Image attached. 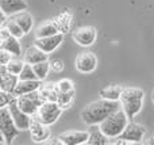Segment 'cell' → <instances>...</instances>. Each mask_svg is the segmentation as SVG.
Masks as SVG:
<instances>
[{"instance_id": "7c38bea8", "label": "cell", "mask_w": 154, "mask_h": 145, "mask_svg": "<svg viewBox=\"0 0 154 145\" xmlns=\"http://www.w3.org/2000/svg\"><path fill=\"white\" fill-rule=\"evenodd\" d=\"M60 141L65 145H82L88 144L89 130H69L58 136Z\"/></svg>"}, {"instance_id": "30bf717a", "label": "cell", "mask_w": 154, "mask_h": 145, "mask_svg": "<svg viewBox=\"0 0 154 145\" xmlns=\"http://www.w3.org/2000/svg\"><path fill=\"white\" fill-rule=\"evenodd\" d=\"M8 109H10V113H11V115H12V119L16 124V126L20 130H29L32 118H31V115L24 113V111L19 107L18 102H16V98L8 105Z\"/></svg>"}, {"instance_id": "484cf974", "label": "cell", "mask_w": 154, "mask_h": 145, "mask_svg": "<svg viewBox=\"0 0 154 145\" xmlns=\"http://www.w3.org/2000/svg\"><path fill=\"white\" fill-rule=\"evenodd\" d=\"M2 26H4L5 29H7L8 31H10V34H11V35H14V37L22 38L23 35H26V33L23 31V29H22V27L19 26V24L16 23V22L14 20V19L11 18V16L4 22V23L2 24Z\"/></svg>"}, {"instance_id": "6da1fadb", "label": "cell", "mask_w": 154, "mask_h": 145, "mask_svg": "<svg viewBox=\"0 0 154 145\" xmlns=\"http://www.w3.org/2000/svg\"><path fill=\"white\" fill-rule=\"evenodd\" d=\"M120 109V102L118 100H107L101 98L100 100L87 105L80 113L81 121L87 126H93V125H100L107 117H109L112 113Z\"/></svg>"}, {"instance_id": "f546056e", "label": "cell", "mask_w": 154, "mask_h": 145, "mask_svg": "<svg viewBox=\"0 0 154 145\" xmlns=\"http://www.w3.org/2000/svg\"><path fill=\"white\" fill-rule=\"evenodd\" d=\"M57 88L60 92H72L75 91V84L70 79H61L60 81H57Z\"/></svg>"}, {"instance_id": "ba28073f", "label": "cell", "mask_w": 154, "mask_h": 145, "mask_svg": "<svg viewBox=\"0 0 154 145\" xmlns=\"http://www.w3.org/2000/svg\"><path fill=\"white\" fill-rule=\"evenodd\" d=\"M72 37L77 45L82 48H89L97 39V30L93 26H82L73 31Z\"/></svg>"}, {"instance_id": "d6986e66", "label": "cell", "mask_w": 154, "mask_h": 145, "mask_svg": "<svg viewBox=\"0 0 154 145\" xmlns=\"http://www.w3.org/2000/svg\"><path fill=\"white\" fill-rule=\"evenodd\" d=\"M11 18L23 29V31L26 33V34H29L32 30L34 18H32V15L30 12H27V11H20V12H16V14H14V15H11Z\"/></svg>"}, {"instance_id": "52a82bcc", "label": "cell", "mask_w": 154, "mask_h": 145, "mask_svg": "<svg viewBox=\"0 0 154 145\" xmlns=\"http://www.w3.org/2000/svg\"><path fill=\"white\" fill-rule=\"evenodd\" d=\"M75 68L77 72L82 75L93 73L97 68V57L92 52H82L75 60Z\"/></svg>"}, {"instance_id": "7a4b0ae2", "label": "cell", "mask_w": 154, "mask_h": 145, "mask_svg": "<svg viewBox=\"0 0 154 145\" xmlns=\"http://www.w3.org/2000/svg\"><path fill=\"white\" fill-rule=\"evenodd\" d=\"M145 92L143 90L137 87H125L120 96V107L125 110V113L128 115V118L134 119L143 107Z\"/></svg>"}, {"instance_id": "603a6c76", "label": "cell", "mask_w": 154, "mask_h": 145, "mask_svg": "<svg viewBox=\"0 0 154 145\" xmlns=\"http://www.w3.org/2000/svg\"><path fill=\"white\" fill-rule=\"evenodd\" d=\"M53 20L56 22V24L58 26L60 33H62V34H66V33L70 31V27H72L73 15L70 12H68V11H65V12L60 14L58 16H56Z\"/></svg>"}, {"instance_id": "5b68a950", "label": "cell", "mask_w": 154, "mask_h": 145, "mask_svg": "<svg viewBox=\"0 0 154 145\" xmlns=\"http://www.w3.org/2000/svg\"><path fill=\"white\" fill-rule=\"evenodd\" d=\"M62 110L64 109L58 105V102H43L37 113V118L48 126H51L58 121Z\"/></svg>"}, {"instance_id": "f1b7e54d", "label": "cell", "mask_w": 154, "mask_h": 145, "mask_svg": "<svg viewBox=\"0 0 154 145\" xmlns=\"http://www.w3.org/2000/svg\"><path fill=\"white\" fill-rule=\"evenodd\" d=\"M37 79H38V76H37V73H35L32 65L26 62L20 72V75H19V80H37Z\"/></svg>"}, {"instance_id": "5bb4252c", "label": "cell", "mask_w": 154, "mask_h": 145, "mask_svg": "<svg viewBox=\"0 0 154 145\" xmlns=\"http://www.w3.org/2000/svg\"><path fill=\"white\" fill-rule=\"evenodd\" d=\"M0 79H2L0 90H2V91H7V92H12L14 94L16 84L19 83V76L8 72L5 65H2V67H0Z\"/></svg>"}, {"instance_id": "9c48e42d", "label": "cell", "mask_w": 154, "mask_h": 145, "mask_svg": "<svg viewBox=\"0 0 154 145\" xmlns=\"http://www.w3.org/2000/svg\"><path fill=\"white\" fill-rule=\"evenodd\" d=\"M145 136H146V128L130 121L123 133L119 136V138L126 140L128 144H139L143 141Z\"/></svg>"}, {"instance_id": "44dd1931", "label": "cell", "mask_w": 154, "mask_h": 145, "mask_svg": "<svg viewBox=\"0 0 154 145\" xmlns=\"http://www.w3.org/2000/svg\"><path fill=\"white\" fill-rule=\"evenodd\" d=\"M123 88H125V87L118 86V84H111V86H107V87H104V88H101L99 95H100V98H103V99L118 100V102H119L120 96H122Z\"/></svg>"}, {"instance_id": "e0dca14e", "label": "cell", "mask_w": 154, "mask_h": 145, "mask_svg": "<svg viewBox=\"0 0 154 145\" xmlns=\"http://www.w3.org/2000/svg\"><path fill=\"white\" fill-rule=\"evenodd\" d=\"M20 38L14 37V35H8L7 38L2 39L0 43V49L2 50H7L14 57H20L22 56V45H20Z\"/></svg>"}, {"instance_id": "4316f807", "label": "cell", "mask_w": 154, "mask_h": 145, "mask_svg": "<svg viewBox=\"0 0 154 145\" xmlns=\"http://www.w3.org/2000/svg\"><path fill=\"white\" fill-rule=\"evenodd\" d=\"M75 95H76L75 91H72V92H60L57 102H58V105L61 106L64 110H68V109L72 107L73 102H75Z\"/></svg>"}, {"instance_id": "3957f363", "label": "cell", "mask_w": 154, "mask_h": 145, "mask_svg": "<svg viewBox=\"0 0 154 145\" xmlns=\"http://www.w3.org/2000/svg\"><path fill=\"white\" fill-rule=\"evenodd\" d=\"M128 122H130V118H128V115L125 113V110L120 107L119 110H116L109 117H107L99 126H100L101 132H103L109 140H112V138H118L122 134L123 130H125L126 126L128 125Z\"/></svg>"}, {"instance_id": "ac0fdd59", "label": "cell", "mask_w": 154, "mask_h": 145, "mask_svg": "<svg viewBox=\"0 0 154 145\" xmlns=\"http://www.w3.org/2000/svg\"><path fill=\"white\" fill-rule=\"evenodd\" d=\"M42 86V80L37 79V80H19V83L15 87V96H20L24 94H30V92L38 91L39 87Z\"/></svg>"}, {"instance_id": "2e32d148", "label": "cell", "mask_w": 154, "mask_h": 145, "mask_svg": "<svg viewBox=\"0 0 154 145\" xmlns=\"http://www.w3.org/2000/svg\"><path fill=\"white\" fill-rule=\"evenodd\" d=\"M49 58V54L45 53L41 48H38L37 45H32V46H29L26 49V52L23 53V60L27 62V64H37V62H41V61H45V60Z\"/></svg>"}, {"instance_id": "ffe728a7", "label": "cell", "mask_w": 154, "mask_h": 145, "mask_svg": "<svg viewBox=\"0 0 154 145\" xmlns=\"http://www.w3.org/2000/svg\"><path fill=\"white\" fill-rule=\"evenodd\" d=\"M38 91L45 102H57V99H58L60 91L57 88V84L54 83H43L42 81V86L39 87Z\"/></svg>"}, {"instance_id": "4fadbf2b", "label": "cell", "mask_w": 154, "mask_h": 145, "mask_svg": "<svg viewBox=\"0 0 154 145\" xmlns=\"http://www.w3.org/2000/svg\"><path fill=\"white\" fill-rule=\"evenodd\" d=\"M64 41V34L58 33V34L50 35V37H43V38H35V45L41 48L45 53L50 54L58 48Z\"/></svg>"}, {"instance_id": "d6a6232c", "label": "cell", "mask_w": 154, "mask_h": 145, "mask_svg": "<svg viewBox=\"0 0 154 145\" xmlns=\"http://www.w3.org/2000/svg\"><path fill=\"white\" fill-rule=\"evenodd\" d=\"M12 58H14V56L11 53H8L7 50H2V52H0V64H2V65H7Z\"/></svg>"}, {"instance_id": "7402d4cb", "label": "cell", "mask_w": 154, "mask_h": 145, "mask_svg": "<svg viewBox=\"0 0 154 145\" xmlns=\"http://www.w3.org/2000/svg\"><path fill=\"white\" fill-rule=\"evenodd\" d=\"M88 144L91 145H107L111 144L109 143V138L101 132L100 126L99 125H93L89 129V140H88Z\"/></svg>"}, {"instance_id": "d4e9b609", "label": "cell", "mask_w": 154, "mask_h": 145, "mask_svg": "<svg viewBox=\"0 0 154 145\" xmlns=\"http://www.w3.org/2000/svg\"><path fill=\"white\" fill-rule=\"evenodd\" d=\"M32 68H34L35 73H37L38 79L39 80H45L48 77L49 72H50V61L49 60H45V61H41V62H37V64H32Z\"/></svg>"}, {"instance_id": "1f68e13d", "label": "cell", "mask_w": 154, "mask_h": 145, "mask_svg": "<svg viewBox=\"0 0 154 145\" xmlns=\"http://www.w3.org/2000/svg\"><path fill=\"white\" fill-rule=\"evenodd\" d=\"M64 61L62 60H53V61H50V69L53 71V72L56 73H60L64 71Z\"/></svg>"}, {"instance_id": "836d02e7", "label": "cell", "mask_w": 154, "mask_h": 145, "mask_svg": "<svg viewBox=\"0 0 154 145\" xmlns=\"http://www.w3.org/2000/svg\"><path fill=\"white\" fill-rule=\"evenodd\" d=\"M152 100H153V103H154V90L152 91Z\"/></svg>"}, {"instance_id": "cb8c5ba5", "label": "cell", "mask_w": 154, "mask_h": 145, "mask_svg": "<svg viewBox=\"0 0 154 145\" xmlns=\"http://www.w3.org/2000/svg\"><path fill=\"white\" fill-rule=\"evenodd\" d=\"M60 29L56 24L54 20H48L46 23L41 24L37 30H35V38H43V37H50V35L58 34Z\"/></svg>"}, {"instance_id": "8fae6325", "label": "cell", "mask_w": 154, "mask_h": 145, "mask_svg": "<svg viewBox=\"0 0 154 145\" xmlns=\"http://www.w3.org/2000/svg\"><path fill=\"white\" fill-rule=\"evenodd\" d=\"M30 134H31V140L34 143H43L50 138V129L48 125L41 122L38 118H32L31 125H30Z\"/></svg>"}, {"instance_id": "83f0119b", "label": "cell", "mask_w": 154, "mask_h": 145, "mask_svg": "<svg viewBox=\"0 0 154 145\" xmlns=\"http://www.w3.org/2000/svg\"><path fill=\"white\" fill-rule=\"evenodd\" d=\"M19 57H14L12 60H11L10 62H8L7 65H5V68H7V71L8 72H11V73H14V75H20V72H22V69H23V67H24V64H26V61H22V60H18Z\"/></svg>"}, {"instance_id": "9a60e30c", "label": "cell", "mask_w": 154, "mask_h": 145, "mask_svg": "<svg viewBox=\"0 0 154 145\" xmlns=\"http://www.w3.org/2000/svg\"><path fill=\"white\" fill-rule=\"evenodd\" d=\"M29 8L26 0H0V11L7 14L8 16Z\"/></svg>"}, {"instance_id": "277c9868", "label": "cell", "mask_w": 154, "mask_h": 145, "mask_svg": "<svg viewBox=\"0 0 154 145\" xmlns=\"http://www.w3.org/2000/svg\"><path fill=\"white\" fill-rule=\"evenodd\" d=\"M19 132L20 129L14 122L8 106L2 107L0 109V144H11L19 134Z\"/></svg>"}, {"instance_id": "8992f818", "label": "cell", "mask_w": 154, "mask_h": 145, "mask_svg": "<svg viewBox=\"0 0 154 145\" xmlns=\"http://www.w3.org/2000/svg\"><path fill=\"white\" fill-rule=\"evenodd\" d=\"M16 102H18L19 107L27 113L29 115H37L38 110L39 107L42 106V103L45 100L42 99L41 96L39 91H34V92H30V94H24L20 95V96H16Z\"/></svg>"}, {"instance_id": "4dcf8cb0", "label": "cell", "mask_w": 154, "mask_h": 145, "mask_svg": "<svg viewBox=\"0 0 154 145\" xmlns=\"http://www.w3.org/2000/svg\"><path fill=\"white\" fill-rule=\"evenodd\" d=\"M15 98V94H12V92L0 91V107H7Z\"/></svg>"}]
</instances>
